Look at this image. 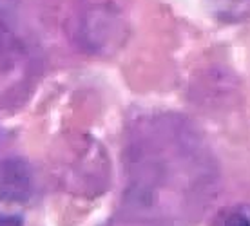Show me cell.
Segmentation results:
<instances>
[{
    "instance_id": "obj_6",
    "label": "cell",
    "mask_w": 250,
    "mask_h": 226,
    "mask_svg": "<svg viewBox=\"0 0 250 226\" xmlns=\"http://www.w3.org/2000/svg\"><path fill=\"white\" fill-rule=\"evenodd\" d=\"M243 2H247V0H241V4H243Z\"/></svg>"
},
{
    "instance_id": "obj_3",
    "label": "cell",
    "mask_w": 250,
    "mask_h": 226,
    "mask_svg": "<svg viewBox=\"0 0 250 226\" xmlns=\"http://www.w3.org/2000/svg\"><path fill=\"white\" fill-rule=\"evenodd\" d=\"M218 226H250V219L241 212H229Z\"/></svg>"
},
{
    "instance_id": "obj_1",
    "label": "cell",
    "mask_w": 250,
    "mask_h": 226,
    "mask_svg": "<svg viewBox=\"0 0 250 226\" xmlns=\"http://www.w3.org/2000/svg\"><path fill=\"white\" fill-rule=\"evenodd\" d=\"M25 67L27 53L22 40L0 19V96L9 93L24 80Z\"/></svg>"
},
{
    "instance_id": "obj_2",
    "label": "cell",
    "mask_w": 250,
    "mask_h": 226,
    "mask_svg": "<svg viewBox=\"0 0 250 226\" xmlns=\"http://www.w3.org/2000/svg\"><path fill=\"white\" fill-rule=\"evenodd\" d=\"M33 194L31 167L20 157L0 161V199L7 203H25Z\"/></svg>"
},
{
    "instance_id": "obj_4",
    "label": "cell",
    "mask_w": 250,
    "mask_h": 226,
    "mask_svg": "<svg viewBox=\"0 0 250 226\" xmlns=\"http://www.w3.org/2000/svg\"><path fill=\"white\" fill-rule=\"evenodd\" d=\"M0 226H22L17 217H11V215H2L0 214Z\"/></svg>"
},
{
    "instance_id": "obj_5",
    "label": "cell",
    "mask_w": 250,
    "mask_h": 226,
    "mask_svg": "<svg viewBox=\"0 0 250 226\" xmlns=\"http://www.w3.org/2000/svg\"><path fill=\"white\" fill-rule=\"evenodd\" d=\"M15 2H17V0H0V11H2V9H9V7H13L15 6Z\"/></svg>"
}]
</instances>
